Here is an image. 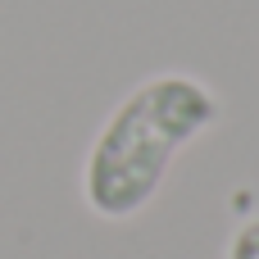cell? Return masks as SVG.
<instances>
[{
    "instance_id": "cell-1",
    "label": "cell",
    "mask_w": 259,
    "mask_h": 259,
    "mask_svg": "<svg viewBox=\"0 0 259 259\" xmlns=\"http://www.w3.org/2000/svg\"><path fill=\"white\" fill-rule=\"evenodd\" d=\"M219 123V96L187 73H159L123 96V105L96 132L82 164V196L100 219L141 214L178 159L200 132Z\"/></svg>"
},
{
    "instance_id": "cell-2",
    "label": "cell",
    "mask_w": 259,
    "mask_h": 259,
    "mask_svg": "<svg viewBox=\"0 0 259 259\" xmlns=\"http://www.w3.org/2000/svg\"><path fill=\"white\" fill-rule=\"evenodd\" d=\"M228 259H259V219H250V223L237 228V237L228 246Z\"/></svg>"
}]
</instances>
